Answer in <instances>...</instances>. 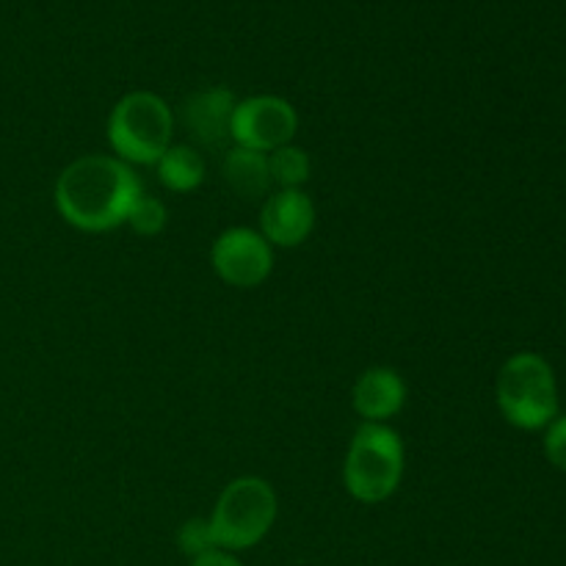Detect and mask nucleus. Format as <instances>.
<instances>
[{"label": "nucleus", "instance_id": "obj_16", "mask_svg": "<svg viewBox=\"0 0 566 566\" xmlns=\"http://www.w3.org/2000/svg\"><path fill=\"white\" fill-rule=\"evenodd\" d=\"M545 457L553 468L566 473V415H558L545 429Z\"/></svg>", "mask_w": 566, "mask_h": 566}, {"label": "nucleus", "instance_id": "obj_15", "mask_svg": "<svg viewBox=\"0 0 566 566\" xmlns=\"http://www.w3.org/2000/svg\"><path fill=\"white\" fill-rule=\"evenodd\" d=\"M177 547H180L182 556H188L193 562L197 556H205V553L216 551L213 531H210V523L205 517L186 520L177 531Z\"/></svg>", "mask_w": 566, "mask_h": 566}, {"label": "nucleus", "instance_id": "obj_1", "mask_svg": "<svg viewBox=\"0 0 566 566\" xmlns=\"http://www.w3.org/2000/svg\"><path fill=\"white\" fill-rule=\"evenodd\" d=\"M144 193L142 177L116 155H83L55 180L53 202L61 219L81 232H108L125 224Z\"/></svg>", "mask_w": 566, "mask_h": 566}, {"label": "nucleus", "instance_id": "obj_5", "mask_svg": "<svg viewBox=\"0 0 566 566\" xmlns=\"http://www.w3.org/2000/svg\"><path fill=\"white\" fill-rule=\"evenodd\" d=\"M276 512H280V503L269 481L258 475L230 481L208 517L216 547L235 553L260 545L274 528Z\"/></svg>", "mask_w": 566, "mask_h": 566}, {"label": "nucleus", "instance_id": "obj_11", "mask_svg": "<svg viewBox=\"0 0 566 566\" xmlns=\"http://www.w3.org/2000/svg\"><path fill=\"white\" fill-rule=\"evenodd\" d=\"M224 180L238 197L243 199H260L269 193L271 182L269 171V155L258 153V149L235 147L232 144L224 153Z\"/></svg>", "mask_w": 566, "mask_h": 566}, {"label": "nucleus", "instance_id": "obj_2", "mask_svg": "<svg viewBox=\"0 0 566 566\" xmlns=\"http://www.w3.org/2000/svg\"><path fill=\"white\" fill-rule=\"evenodd\" d=\"M105 133L116 158L130 166H155L171 147L175 114L160 94L138 88L111 108Z\"/></svg>", "mask_w": 566, "mask_h": 566}, {"label": "nucleus", "instance_id": "obj_17", "mask_svg": "<svg viewBox=\"0 0 566 566\" xmlns=\"http://www.w3.org/2000/svg\"><path fill=\"white\" fill-rule=\"evenodd\" d=\"M191 566H243L238 562L235 556H232L230 551H221V547H216V551L205 553V556H197L191 562Z\"/></svg>", "mask_w": 566, "mask_h": 566}, {"label": "nucleus", "instance_id": "obj_4", "mask_svg": "<svg viewBox=\"0 0 566 566\" xmlns=\"http://www.w3.org/2000/svg\"><path fill=\"white\" fill-rule=\"evenodd\" d=\"M403 479V442L387 423H363L354 431L343 462V484L359 503H385Z\"/></svg>", "mask_w": 566, "mask_h": 566}, {"label": "nucleus", "instance_id": "obj_9", "mask_svg": "<svg viewBox=\"0 0 566 566\" xmlns=\"http://www.w3.org/2000/svg\"><path fill=\"white\" fill-rule=\"evenodd\" d=\"M235 103V94L227 86L199 88V92L188 94L182 103V125L197 144L227 153L230 149L227 144H232L230 125Z\"/></svg>", "mask_w": 566, "mask_h": 566}, {"label": "nucleus", "instance_id": "obj_12", "mask_svg": "<svg viewBox=\"0 0 566 566\" xmlns=\"http://www.w3.org/2000/svg\"><path fill=\"white\" fill-rule=\"evenodd\" d=\"M155 166H158V180L169 191L188 193L205 182V158L188 144H171Z\"/></svg>", "mask_w": 566, "mask_h": 566}, {"label": "nucleus", "instance_id": "obj_10", "mask_svg": "<svg viewBox=\"0 0 566 566\" xmlns=\"http://www.w3.org/2000/svg\"><path fill=\"white\" fill-rule=\"evenodd\" d=\"M352 401L365 423H387L407 403V381L392 368H368L354 385Z\"/></svg>", "mask_w": 566, "mask_h": 566}, {"label": "nucleus", "instance_id": "obj_7", "mask_svg": "<svg viewBox=\"0 0 566 566\" xmlns=\"http://www.w3.org/2000/svg\"><path fill=\"white\" fill-rule=\"evenodd\" d=\"M210 263L221 282L232 287H258L274 269V247L249 227H230L216 238Z\"/></svg>", "mask_w": 566, "mask_h": 566}, {"label": "nucleus", "instance_id": "obj_3", "mask_svg": "<svg viewBox=\"0 0 566 566\" xmlns=\"http://www.w3.org/2000/svg\"><path fill=\"white\" fill-rule=\"evenodd\" d=\"M495 401L514 429H547L558 418V385L551 363L534 352L509 357L497 374Z\"/></svg>", "mask_w": 566, "mask_h": 566}, {"label": "nucleus", "instance_id": "obj_14", "mask_svg": "<svg viewBox=\"0 0 566 566\" xmlns=\"http://www.w3.org/2000/svg\"><path fill=\"white\" fill-rule=\"evenodd\" d=\"M166 221H169V210L158 197H149V193H142L127 213V224L133 227V232L147 238L164 232Z\"/></svg>", "mask_w": 566, "mask_h": 566}, {"label": "nucleus", "instance_id": "obj_8", "mask_svg": "<svg viewBox=\"0 0 566 566\" xmlns=\"http://www.w3.org/2000/svg\"><path fill=\"white\" fill-rule=\"evenodd\" d=\"M315 227V205L302 188H280L260 210V235L271 247L293 249L310 238Z\"/></svg>", "mask_w": 566, "mask_h": 566}, {"label": "nucleus", "instance_id": "obj_6", "mask_svg": "<svg viewBox=\"0 0 566 566\" xmlns=\"http://www.w3.org/2000/svg\"><path fill=\"white\" fill-rule=\"evenodd\" d=\"M296 130V108L276 94H254V97L238 99L235 111H232L230 138L235 147L258 149V153L269 155L291 144Z\"/></svg>", "mask_w": 566, "mask_h": 566}, {"label": "nucleus", "instance_id": "obj_13", "mask_svg": "<svg viewBox=\"0 0 566 566\" xmlns=\"http://www.w3.org/2000/svg\"><path fill=\"white\" fill-rule=\"evenodd\" d=\"M271 182L280 188H302L310 180V158L304 149L285 144L269 153Z\"/></svg>", "mask_w": 566, "mask_h": 566}]
</instances>
